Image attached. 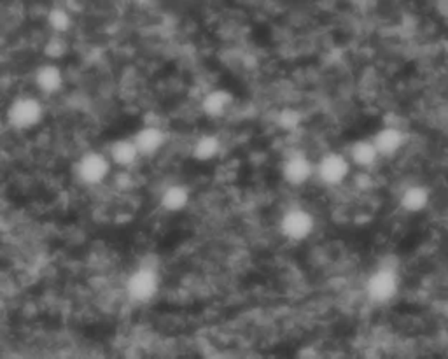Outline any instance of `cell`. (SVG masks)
Segmentation results:
<instances>
[{"mask_svg": "<svg viewBox=\"0 0 448 359\" xmlns=\"http://www.w3.org/2000/svg\"><path fill=\"white\" fill-rule=\"evenodd\" d=\"M352 162L347 155L336 151L326 152L315 163V179L328 188H338L350 177Z\"/></svg>", "mask_w": 448, "mask_h": 359, "instance_id": "obj_5", "label": "cell"}, {"mask_svg": "<svg viewBox=\"0 0 448 359\" xmlns=\"http://www.w3.org/2000/svg\"><path fill=\"white\" fill-rule=\"evenodd\" d=\"M431 204V191L424 184H410L397 198V205L407 214H421Z\"/></svg>", "mask_w": 448, "mask_h": 359, "instance_id": "obj_10", "label": "cell"}, {"mask_svg": "<svg viewBox=\"0 0 448 359\" xmlns=\"http://www.w3.org/2000/svg\"><path fill=\"white\" fill-rule=\"evenodd\" d=\"M135 4H138V6H144V4H147L149 0H133Z\"/></svg>", "mask_w": 448, "mask_h": 359, "instance_id": "obj_20", "label": "cell"}, {"mask_svg": "<svg viewBox=\"0 0 448 359\" xmlns=\"http://www.w3.org/2000/svg\"><path fill=\"white\" fill-rule=\"evenodd\" d=\"M282 177L289 186L301 188L315 177V165L303 151H294L284 159Z\"/></svg>", "mask_w": 448, "mask_h": 359, "instance_id": "obj_7", "label": "cell"}, {"mask_svg": "<svg viewBox=\"0 0 448 359\" xmlns=\"http://www.w3.org/2000/svg\"><path fill=\"white\" fill-rule=\"evenodd\" d=\"M6 118L14 130H32L44 118V105L39 98L23 95V97H18L11 102Z\"/></svg>", "mask_w": 448, "mask_h": 359, "instance_id": "obj_3", "label": "cell"}, {"mask_svg": "<svg viewBox=\"0 0 448 359\" xmlns=\"http://www.w3.org/2000/svg\"><path fill=\"white\" fill-rule=\"evenodd\" d=\"M284 239L291 242H303L310 239L315 232V218L303 207H291L282 214L279 223Z\"/></svg>", "mask_w": 448, "mask_h": 359, "instance_id": "obj_6", "label": "cell"}, {"mask_svg": "<svg viewBox=\"0 0 448 359\" xmlns=\"http://www.w3.org/2000/svg\"><path fill=\"white\" fill-rule=\"evenodd\" d=\"M300 112L294 111V109H286V111L280 112L279 116V124L284 128V130L291 131L294 130V128H298V124H300Z\"/></svg>", "mask_w": 448, "mask_h": 359, "instance_id": "obj_19", "label": "cell"}, {"mask_svg": "<svg viewBox=\"0 0 448 359\" xmlns=\"http://www.w3.org/2000/svg\"><path fill=\"white\" fill-rule=\"evenodd\" d=\"M223 142L218 135L205 133L195 141L193 148H191V155L198 162H211V159L218 158L221 155Z\"/></svg>", "mask_w": 448, "mask_h": 359, "instance_id": "obj_16", "label": "cell"}, {"mask_svg": "<svg viewBox=\"0 0 448 359\" xmlns=\"http://www.w3.org/2000/svg\"><path fill=\"white\" fill-rule=\"evenodd\" d=\"M233 95L224 88H212L202 98V111L209 116V118H224L231 107H233Z\"/></svg>", "mask_w": 448, "mask_h": 359, "instance_id": "obj_12", "label": "cell"}, {"mask_svg": "<svg viewBox=\"0 0 448 359\" xmlns=\"http://www.w3.org/2000/svg\"><path fill=\"white\" fill-rule=\"evenodd\" d=\"M159 286H162V280H159L158 270L152 265H142L128 275L124 291L133 303L144 305L158 296Z\"/></svg>", "mask_w": 448, "mask_h": 359, "instance_id": "obj_2", "label": "cell"}, {"mask_svg": "<svg viewBox=\"0 0 448 359\" xmlns=\"http://www.w3.org/2000/svg\"><path fill=\"white\" fill-rule=\"evenodd\" d=\"M112 159L109 155L98 151H88L76 165V177L84 186H100L112 172Z\"/></svg>", "mask_w": 448, "mask_h": 359, "instance_id": "obj_4", "label": "cell"}, {"mask_svg": "<svg viewBox=\"0 0 448 359\" xmlns=\"http://www.w3.org/2000/svg\"><path fill=\"white\" fill-rule=\"evenodd\" d=\"M347 156L350 158L352 165L362 170H371L382 159L373 138H359V141L352 142L348 145Z\"/></svg>", "mask_w": 448, "mask_h": 359, "instance_id": "obj_11", "label": "cell"}, {"mask_svg": "<svg viewBox=\"0 0 448 359\" xmlns=\"http://www.w3.org/2000/svg\"><path fill=\"white\" fill-rule=\"evenodd\" d=\"M133 141L142 158H152V156L159 155L169 144V133L159 124L149 123L133 135Z\"/></svg>", "mask_w": 448, "mask_h": 359, "instance_id": "obj_9", "label": "cell"}, {"mask_svg": "<svg viewBox=\"0 0 448 359\" xmlns=\"http://www.w3.org/2000/svg\"><path fill=\"white\" fill-rule=\"evenodd\" d=\"M48 25L55 34H65L72 28V16L65 7H53L48 13Z\"/></svg>", "mask_w": 448, "mask_h": 359, "instance_id": "obj_17", "label": "cell"}, {"mask_svg": "<svg viewBox=\"0 0 448 359\" xmlns=\"http://www.w3.org/2000/svg\"><path fill=\"white\" fill-rule=\"evenodd\" d=\"M107 155L109 158L112 159L114 165L121 167V169H131V167L137 165L138 159L142 158L133 137L117 138V141H114L112 144L109 145Z\"/></svg>", "mask_w": 448, "mask_h": 359, "instance_id": "obj_13", "label": "cell"}, {"mask_svg": "<svg viewBox=\"0 0 448 359\" xmlns=\"http://www.w3.org/2000/svg\"><path fill=\"white\" fill-rule=\"evenodd\" d=\"M191 195L190 190L183 184H170L159 195V207L170 214H177V212L184 211L190 205Z\"/></svg>", "mask_w": 448, "mask_h": 359, "instance_id": "obj_14", "label": "cell"}, {"mask_svg": "<svg viewBox=\"0 0 448 359\" xmlns=\"http://www.w3.org/2000/svg\"><path fill=\"white\" fill-rule=\"evenodd\" d=\"M63 72L55 63H46L35 72V86L44 95H55L63 88Z\"/></svg>", "mask_w": 448, "mask_h": 359, "instance_id": "obj_15", "label": "cell"}, {"mask_svg": "<svg viewBox=\"0 0 448 359\" xmlns=\"http://www.w3.org/2000/svg\"><path fill=\"white\" fill-rule=\"evenodd\" d=\"M364 293L368 300L375 305H386L393 301L400 293V273L396 265H380L366 279Z\"/></svg>", "mask_w": 448, "mask_h": 359, "instance_id": "obj_1", "label": "cell"}, {"mask_svg": "<svg viewBox=\"0 0 448 359\" xmlns=\"http://www.w3.org/2000/svg\"><path fill=\"white\" fill-rule=\"evenodd\" d=\"M44 53H46V56H49L51 60L62 58V56L67 53L65 41H63V39H60L58 35H56V37H53L51 41H49L48 44H46Z\"/></svg>", "mask_w": 448, "mask_h": 359, "instance_id": "obj_18", "label": "cell"}, {"mask_svg": "<svg viewBox=\"0 0 448 359\" xmlns=\"http://www.w3.org/2000/svg\"><path fill=\"white\" fill-rule=\"evenodd\" d=\"M373 142H375L376 149H378L382 159H393L407 148L408 135L397 124H386L380 128L375 135H373Z\"/></svg>", "mask_w": 448, "mask_h": 359, "instance_id": "obj_8", "label": "cell"}]
</instances>
